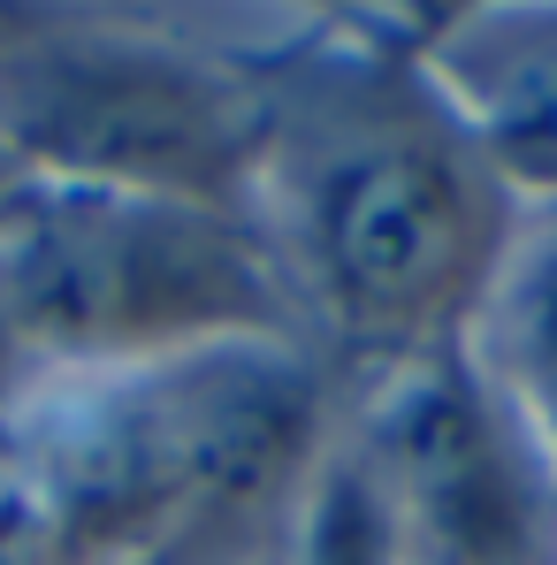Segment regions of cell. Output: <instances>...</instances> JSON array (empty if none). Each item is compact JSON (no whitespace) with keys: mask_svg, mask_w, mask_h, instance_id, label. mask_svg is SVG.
Masks as SVG:
<instances>
[{"mask_svg":"<svg viewBox=\"0 0 557 565\" xmlns=\"http://www.w3.org/2000/svg\"><path fill=\"white\" fill-rule=\"evenodd\" d=\"M15 15H23V8H0V39H8V31H15Z\"/></svg>","mask_w":557,"mask_h":565,"instance_id":"obj_12","label":"cell"},{"mask_svg":"<svg viewBox=\"0 0 557 565\" xmlns=\"http://www.w3.org/2000/svg\"><path fill=\"white\" fill-rule=\"evenodd\" d=\"M344 436L413 565H557V467L465 344L374 367Z\"/></svg>","mask_w":557,"mask_h":565,"instance_id":"obj_5","label":"cell"},{"mask_svg":"<svg viewBox=\"0 0 557 565\" xmlns=\"http://www.w3.org/2000/svg\"><path fill=\"white\" fill-rule=\"evenodd\" d=\"M0 306L39 375L161 367L222 344H306L253 214L39 184L0 230Z\"/></svg>","mask_w":557,"mask_h":565,"instance_id":"obj_3","label":"cell"},{"mask_svg":"<svg viewBox=\"0 0 557 565\" xmlns=\"http://www.w3.org/2000/svg\"><path fill=\"white\" fill-rule=\"evenodd\" d=\"M459 344L557 467V206L512 222V245Z\"/></svg>","mask_w":557,"mask_h":565,"instance_id":"obj_6","label":"cell"},{"mask_svg":"<svg viewBox=\"0 0 557 565\" xmlns=\"http://www.w3.org/2000/svg\"><path fill=\"white\" fill-rule=\"evenodd\" d=\"M313 344H222L161 367L39 375L0 436L69 565H268L336 444Z\"/></svg>","mask_w":557,"mask_h":565,"instance_id":"obj_1","label":"cell"},{"mask_svg":"<svg viewBox=\"0 0 557 565\" xmlns=\"http://www.w3.org/2000/svg\"><path fill=\"white\" fill-rule=\"evenodd\" d=\"M31 382H39V360L23 352V337H15V321H8V306H0V436H8L15 405L31 397Z\"/></svg>","mask_w":557,"mask_h":565,"instance_id":"obj_10","label":"cell"},{"mask_svg":"<svg viewBox=\"0 0 557 565\" xmlns=\"http://www.w3.org/2000/svg\"><path fill=\"white\" fill-rule=\"evenodd\" d=\"M451 115L512 199L527 191L557 206V39L519 46L512 62H481L465 77V99H451Z\"/></svg>","mask_w":557,"mask_h":565,"instance_id":"obj_7","label":"cell"},{"mask_svg":"<svg viewBox=\"0 0 557 565\" xmlns=\"http://www.w3.org/2000/svg\"><path fill=\"white\" fill-rule=\"evenodd\" d=\"M0 565H69L54 520H46V504H39L8 467H0Z\"/></svg>","mask_w":557,"mask_h":565,"instance_id":"obj_9","label":"cell"},{"mask_svg":"<svg viewBox=\"0 0 557 565\" xmlns=\"http://www.w3.org/2000/svg\"><path fill=\"white\" fill-rule=\"evenodd\" d=\"M253 222L321 360L397 367L459 344L519 199L496 184L451 99L413 85L268 93Z\"/></svg>","mask_w":557,"mask_h":565,"instance_id":"obj_2","label":"cell"},{"mask_svg":"<svg viewBox=\"0 0 557 565\" xmlns=\"http://www.w3.org/2000/svg\"><path fill=\"white\" fill-rule=\"evenodd\" d=\"M276 565H413L397 520H389V497H382V481L367 473L360 444L344 436V420H336L329 459L313 467L290 527H282Z\"/></svg>","mask_w":557,"mask_h":565,"instance_id":"obj_8","label":"cell"},{"mask_svg":"<svg viewBox=\"0 0 557 565\" xmlns=\"http://www.w3.org/2000/svg\"><path fill=\"white\" fill-rule=\"evenodd\" d=\"M31 191H39V177H31V169L8 153V138H0V230L23 214V199H31Z\"/></svg>","mask_w":557,"mask_h":565,"instance_id":"obj_11","label":"cell"},{"mask_svg":"<svg viewBox=\"0 0 557 565\" xmlns=\"http://www.w3.org/2000/svg\"><path fill=\"white\" fill-rule=\"evenodd\" d=\"M0 138L39 184L253 214L268 85L176 39L15 15L0 39Z\"/></svg>","mask_w":557,"mask_h":565,"instance_id":"obj_4","label":"cell"}]
</instances>
